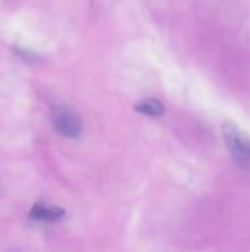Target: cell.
<instances>
[{
  "label": "cell",
  "mask_w": 250,
  "mask_h": 252,
  "mask_svg": "<svg viewBox=\"0 0 250 252\" xmlns=\"http://www.w3.org/2000/svg\"><path fill=\"white\" fill-rule=\"evenodd\" d=\"M222 131L225 145L236 164L242 170H250V140L248 136L234 123H225Z\"/></svg>",
  "instance_id": "cell-1"
},
{
  "label": "cell",
  "mask_w": 250,
  "mask_h": 252,
  "mask_svg": "<svg viewBox=\"0 0 250 252\" xmlns=\"http://www.w3.org/2000/svg\"><path fill=\"white\" fill-rule=\"evenodd\" d=\"M52 121L55 128L66 137H75L81 131L80 117L74 112V109L66 106H56L52 111Z\"/></svg>",
  "instance_id": "cell-2"
},
{
  "label": "cell",
  "mask_w": 250,
  "mask_h": 252,
  "mask_svg": "<svg viewBox=\"0 0 250 252\" xmlns=\"http://www.w3.org/2000/svg\"><path fill=\"white\" fill-rule=\"evenodd\" d=\"M136 109L141 114H146V115H150V117H159L164 114L165 108L164 105L156 100V99H143L140 100L139 103H136Z\"/></svg>",
  "instance_id": "cell-4"
},
{
  "label": "cell",
  "mask_w": 250,
  "mask_h": 252,
  "mask_svg": "<svg viewBox=\"0 0 250 252\" xmlns=\"http://www.w3.org/2000/svg\"><path fill=\"white\" fill-rule=\"evenodd\" d=\"M63 214H65V211L62 208H57L50 204H43V202L35 204L29 213V216L34 220H40V221H56V220L62 219Z\"/></svg>",
  "instance_id": "cell-3"
}]
</instances>
